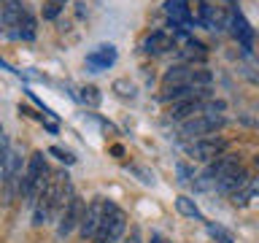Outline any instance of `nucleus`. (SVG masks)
I'll return each mask as SVG.
<instances>
[{"label":"nucleus","instance_id":"obj_11","mask_svg":"<svg viewBox=\"0 0 259 243\" xmlns=\"http://www.w3.org/2000/svg\"><path fill=\"white\" fill-rule=\"evenodd\" d=\"M165 11H167L173 27H192V11H189V6H186L184 0H167Z\"/></svg>","mask_w":259,"mask_h":243},{"label":"nucleus","instance_id":"obj_4","mask_svg":"<svg viewBox=\"0 0 259 243\" xmlns=\"http://www.w3.org/2000/svg\"><path fill=\"white\" fill-rule=\"evenodd\" d=\"M227 149V143L222 138L216 135H205V138H197V141H192L186 146V151H189V157L200 159V162H213L216 157H222Z\"/></svg>","mask_w":259,"mask_h":243},{"label":"nucleus","instance_id":"obj_16","mask_svg":"<svg viewBox=\"0 0 259 243\" xmlns=\"http://www.w3.org/2000/svg\"><path fill=\"white\" fill-rule=\"evenodd\" d=\"M111 89H113V92H116L119 97H124V100H133V97L138 95V87H135L130 78H116Z\"/></svg>","mask_w":259,"mask_h":243},{"label":"nucleus","instance_id":"obj_6","mask_svg":"<svg viewBox=\"0 0 259 243\" xmlns=\"http://www.w3.org/2000/svg\"><path fill=\"white\" fill-rule=\"evenodd\" d=\"M230 32H232V38L243 46V52L251 54V49H254V27H251L248 19L240 11H235L230 16Z\"/></svg>","mask_w":259,"mask_h":243},{"label":"nucleus","instance_id":"obj_1","mask_svg":"<svg viewBox=\"0 0 259 243\" xmlns=\"http://www.w3.org/2000/svg\"><path fill=\"white\" fill-rule=\"evenodd\" d=\"M124 230H127L124 211H121L119 206H113V202H108V214H105L100 230H97V235H95L92 240L95 243H116L121 235H124Z\"/></svg>","mask_w":259,"mask_h":243},{"label":"nucleus","instance_id":"obj_7","mask_svg":"<svg viewBox=\"0 0 259 243\" xmlns=\"http://www.w3.org/2000/svg\"><path fill=\"white\" fill-rule=\"evenodd\" d=\"M230 16L232 14H224L222 6H202L200 8V24L205 30H213V32H222L224 27H230Z\"/></svg>","mask_w":259,"mask_h":243},{"label":"nucleus","instance_id":"obj_9","mask_svg":"<svg viewBox=\"0 0 259 243\" xmlns=\"http://www.w3.org/2000/svg\"><path fill=\"white\" fill-rule=\"evenodd\" d=\"M113 62H116V46L113 44H100L87 54V65L92 68V73H100L105 68H111Z\"/></svg>","mask_w":259,"mask_h":243},{"label":"nucleus","instance_id":"obj_21","mask_svg":"<svg viewBox=\"0 0 259 243\" xmlns=\"http://www.w3.org/2000/svg\"><path fill=\"white\" fill-rule=\"evenodd\" d=\"M62 6L65 3H60V0H49V3L44 6V19H57L60 11H62Z\"/></svg>","mask_w":259,"mask_h":243},{"label":"nucleus","instance_id":"obj_25","mask_svg":"<svg viewBox=\"0 0 259 243\" xmlns=\"http://www.w3.org/2000/svg\"><path fill=\"white\" fill-rule=\"evenodd\" d=\"M40 122H44V119H40ZM44 127L49 130V133H57V122H52V119H46V122H44Z\"/></svg>","mask_w":259,"mask_h":243},{"label":"nucleus","instance_id":"obj_22","mask_svg":"<svg viewBox=\"0 0 259 243\" xmlns=\"http://www.w3.org/2000/svg\"><path fill=\"white\" fill-rule=\"evenodd\" d=\"M243 76H246L251 84H259V60L248 62V65H243Z\"/></svg>","mask_w":259,"mask_h":243},{"label":"nucleus","instance_id":"obj_17","mask_svg":"<svg viewBox=\"0 0 259 243\" xmlns=\"http://www.w3.org/2000/svg\"><path fill=\"white\" fill-rule=\"evenodd\" d=\"M100 100H103V95H100V89L97 87H84L81 89V103H87L89 108H97V105H100Z\"/></svg>","mask_w":259,"mask_h":243},{"label":"nucleus","instance_id":"obj_19","mask_svg":"<svg viewBox=\"0 0 259 243\" xmlns=\"http://www.w3.org/2000/svg\"><path fill=\"white\" fill-rule=\"evenodd\" d=\"M176 173H178V181L181 184H194V178H197L194 170L186 165V162H176Z\"/></svg>","mask_w":259,"mask_h":243},{"label":"nucleus","instance_id":"obj_2","mask_svg":"<svg viewBox=\"0 0 259 243\" xmlns=\"http://www.w3.org/2000/svg\"><path fill=\"white\" fill-rule=\"evenodd\" d=\"M227 119L222 116V113H200V116H194L189 122H181V135L184 138H205L210 133H216L219 127H224Z\"/></svg>","mask_w":259,"mask_h":243},{"label":"nucleus","instance_id":"obj_18","mask_svg":"<svg viewBox=\"0 0 259 243\" xmlns=\"http://www.w3.org/2000/svg\"><path fill=\"white\" fill-rule=\"evenodd\" d=\"M210 81H213V76H210L208 68H194L192 70V87H210Z\"/></svg>","mask_w":259,"mask_h":243},{"label":"nucleus","instance_id":"obj_27","mask_svg":"<svg viewBox=\"0 0 259 243\" xmlns=\"http://www.w3.org/2000/svg\"><path fill=\"white\" fill-rule=\"evenodd\" d=\"M60 3H65V0H60Z\"/></svg>","mask_w":259,"mask_h":243},{"label":"nucleus","instance_id":"obj_8","mask_svg":"<svg viewBox=\"0 0 259 243\" xmlns=\"http://www.w3.org/2000/svg\"><path fill=\"white\" fill-rule=\"evenodd\" d=\"M251 184V176H248V170L246 168H235L230 170L224 178H219V184H216V192H222V194H235V192H240V189H246V186Z\"/></svg>","mask_w":259,"mask_h":243},{"label":"nucleus","instance_id":"obj_24","mask_svg":"<svg viewBox=\"0 0 259 243\" xmlns=\"http://www.w3.org/2000/svg\"><path fill=\"white\" fill-rule=\"evenodd\" d=\"M124 243H141V230H138V227H135V230L130 232V238H127Z\"/></svg>","mask_w":259,"mask_h":243},{"label":"nucleus","instance_id":"obj_12","mask_svg":"<svg viewBox=\"0 0 259 243\" xmlns=\"http://www.w3.org/2000/svg\"><path fill=\"white\" fill-rule=\"evenodd\" d=\"M173 46H176L173 35H167V32H162V30L151 32V35H146V40H143V52H149V54H165V52H170Z\"/></svg>","mask_w":259,"mask_h":243},{"label":"nucleus","instance_id":"obj_5","mask_svg":"<svg viewBox=\"0 0 259 243\" xmlns=\"http://www.w3.org/2000/svg\"><path fill=\"white\" fill-rule=\"evenodd\" d=\"M84 211H87V206H84V200L78 197H73L70 200V206L62 211V216H60V224H57V235L60 238H65V235H70L76 227H81V219H84Z\"/></svg>","mask_w":259,"mask_h":243},{"label":"nucleus","instance_id":"obj_15","mask_svg":"<svg viewBox=\"0 0 259 243\" xmlns=\"http://www.w3.org/2000/svg\"><path fill=\"white\" fill-rule=\"evenodd\" d=\"M176 208L181 216H189V219H202L197 202H194L192 197H186V194H181V197H176Z\"/></svg>","mask_w":259,"mask_h":243},{"label":"nucleus","instance_id":"obj_13","mask_svg":"<svg viewBox=\"0 0 259 243\" xmlns=\"http://www.w3.org/2000/svg\"><path fill=\"white\" fill-rule=\"evenodd\" d=\"M24 14L27 11L22 8L19 0H3V27H6V32H14V27L22 22Z\"/></svg>","mask_w":259,"mask_h":243},{"label":"nucleus","instance_id":"obj_26","mask_svg":"<svg viewBox=\"0 0 259 243\" xmlns=\"http://www.w3.org/2000/svg\"><path fill=\"white\" fill-rule=\"evenodd\" d=\"M254 165H256V168H259V154H256V157H254Z\"/></svg>","mask_w":259,"mask_h":243},{"label":"nucleus","instance_id":"obj_23","mask_svg":"<svg viewBox=\"0 0 259 243\" xmlns=\"http://www.w3.org/2000/svg\"><path fill=\"white\" fill-rule=\"evenodd\" d=\"M49 154H52V157H57L60 162H65V165H73V162H76V157H73L70 151L60 149V146H52V149H49Z\"/></svg>","mask_w":259,"mask_h":243},{"label":"nucleus","instance_id":"obj_14","mask_svg":"<svg viewBox=\"0 0 259 243\" xmlns=\"http://www.w3.org/2000/svg\"><path fill=\"white\" fill-rule=\"evenodd\" d=\"M8 38H24V40H32L35 38V19H32L30 14L22 16V22L16 24L14 32H8Z\"/></svg>","mask_w":259,"mask_h":243},{"label":"nucleus","instance_id":"obj_3","mask_svg":"<svg viewBox=\"0 0 259 243\" xmlns=\"http://www.w3.org/2000/svg\"><path fill=\"white\" fill-rule=\"evenodd\" d=\"M105 214H108V200H103V197H95L92 202L87 206L84 211V219H81V227H78V235L81 238H95L97 230H100V224H103V219Z\"/></svg>","mask_w":259,"mask_h":243},{"label":"nucleus","instance_id":"obj_10","mask_svg":"<svg viewBox=\"0 0 259 243\" xmlns=\"http://www.w3.org/2000/svg\"><path fill=\"white\" fill-rule=\"evenodd\" d=\"M200 113H205V100H181V103H173L170 105V119L173 122H189L194 116H200Z\"/></svg>","mask_w":259,"mask_h":243},{"label":"nucleus","instance_id":"obj_20","mask_svg":"<svg viewBox=\"0 0 259 243\" xmlns=\"http://www.w3.org/2000/svg\"><path fill=\"white\" fill-rule=\"evenodd\" d=\"M208 232L213 235V238L219 240V243H235L232 240V235L224 230V227H219V224H213V222H208Z\"/></svg>","mask_w":259,"mask_h":243}]
</instances>
